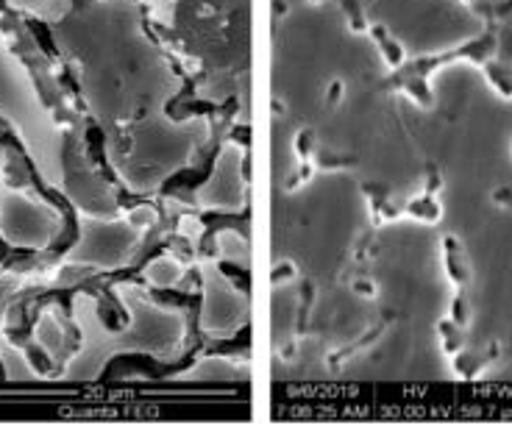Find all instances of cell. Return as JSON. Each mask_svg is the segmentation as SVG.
I'll list each match as a JSON object with an SVG mask.
<instances>
[{"label":"cell","mask_w":512,"mask_h":445,"mask_svg":"<svg viewBox=\"0 0 512 445\" xmlns=\"http://www.w3.org/2000/svg\"><path fill=\"white\" fill-rule=\"evenodd\" d=\"M496 51V37L493 34H485V37L471 39L468 45L462 48H454V51L440 53V56H429V59H418V62L407 64L404 70H398L396 76L387 81V87L404 89L407 95H412L415 101L432 109L435 106V95L429 89V76L435 73L437 67H443L448 62H457V59H471V62H487V56Z\"/></svg>","instance_id":"6da1fadb"},{"label":"cell","mask_w":512,"mask_h":445,"mask_svg":"<svg viewBox=\"0 0 512 445\" xmlns=\"http://www.w3.org/2000/svg\"><path fill=\"white\" fill-rule=\"evenodd\" d=\"M499 356H501L499 343L487 345L485 351H460V354H454V370H457V376H460V379H465V382H474L476 376H479L490 362H496Z\"/></svg>","instance_id":"7a4b0ae2"},{"label":"cell","mask_w":512,"mask_h":445,"mask_svg":"<svg viewBox=\"0 0 512 445\" xmlns=\"http://www.w3.org/2000/svg\"><path fill=\"white\" fill-rule=\"evenodd\" d=\"M443 262H446L448 279L462 290L468 284V279H471V265H468V254H465L462 242L454 234L443 237Z\"/></svg>","instance_id":"3957f363"},{"label":"cell","mask_w":512,"mask_h":445,"mask_svg":"<svg viewBox=\"0 0 512 445\" xmlns=\"http://www.w3.org/2000/svg\"><path fill=\"white\" fill-rule=\"evenodd\" d=\"M404 215L423 220V223H437L443 217V209L437 204V195L432 192H423L421 198H415L410 204H404Z\"/></svg>","instance_id":"277c9868"},{"label":"cell","mask_w":512,"mask_h":445,"mask_svg":"<svg viewBox=\"0 0 512 445\" xmlns=\"http://www.w3.org/2000/svg\"><path fill=\"white\" fill-rule=\"evenodd\" d=\"M437 334H440V340H443V351H446L448 356L460 354L465 337H462V329L454 323V320H440V323H437Z\"/></svg>","instance_id":"5b68a950"},{"label":"cell","mask_w":512,"mask_h":445,"mask_svg":"<svg viewBox=\"0 0 512 445\" xmlns=\"http://www.w3.org/2000/svg\"><path fill=\"white\" fill-rule=\"evenodd\" d=\"M485 76L501 98H512V70L501 67V64L485 62Z\"/></svg>","instance_id":"8992f818"},{"label":"cell","mask_w":512,"mask_h":445,"mask_svg":"<svg viewBox=\"0 0 512 445\" xmlns=\"http://www.w3.org/2000/svg\"><path fill=\"white\" fill-rule=\"evenodd\" d=\"M312 156L318 159V167H323V170H337V167L357 165V159H351V156H337V153L329 151H312Z\"/></svg>","instance_id":"52a82bcc"},{"label":"cell","mask_w":512,"mask_h":445,"mask_svg":"<svg viewBox=\"0 0 512 445\" xmlns=\"http://www.w3.org/2000/svg\"><path fill=\"white\" fill-rule=\"evenodd\" d=\"M451 320H454L460 329H465V326L471 323V301H468V295L465 293H457V298H454V304H451Z\"/></svg>","instance_id":"ba28073f"},{"label":"cell","mask_w":512,"mask_h":445,"mask_svg":"<svg viewBox=\"0 0 512 445\" xmlns=\"http://www.w3.org/2000/svg\"><path fill=\"white\" fill-rule=\"evenodd\" d=\"M220 273H223L229 281H234V284H237V290L248 293V287H251V276H248V270L229 265V262H220Z\"/></svg>","instance_id":"9c48e42d"},{"label":"cell","mask_w":512,"mask_h":445,"mask_svg":"<svg viewBox=\"0 0 512 445\" xmlns=\"http://www.w3.org/2000/svg\"><path fill=\"white\" fill-rule=\"evenodd\" d=\"M376 39L382 42L384 56H387V59H390V62H393V64H401V59H404V51L398 48V42H393V39L387 37L382 28H376Z\"/></svg>","instance_id":"30bf717a"},{"label":"cell","mask_w":512,"mask_h":445,"mask_svg":"<svg viewBox=\"0 0 512 445\" xmlns=\"http://www.w3.org/2000/svg\"><path fill=\"white\" fill-rule=\"evenodd\" d=\"M295 148L301 153V159H309L312 151H315V137H312V131H304V134H298V140H295Z\"/></svg>","instance_id":"8fae6325"},{"label":"cell","mask_w":512,"mask_h":445,"mask_svg":"<svg viewBox=\"0 0 512 445\" xmlns=\"http://www.w3.org/2000/svg\"><path fill=\"white\" fill-rule=\"evenodd\" d=\"M440 190H443V178H440V170H437L435 165H429L426 167V192L437 195Z\"/></svg>","instance_id":"7c38bea8"},{"label":"cell","mask_w":512,"mask_h":445,"mask_svg":"<svg viewBox=\"0 0 512 445\" xmlns=\"http://www.w3.org/2000/svg\"><path fill=\"white\" fill-rule=\"evenodd\" d=\"M493 204L501 209H512V187H499L493 190Z\"/></svg>","instance_id":"4fadbf2b"},{"label":"cell","mask_w":512,"mask_h":445,"mask_svg":"<svg viewBox=\"0 0 512 445\" xmlns=\"http://www.w3.org/2000/svg\"><path fill=\"white\" fill-rule=\"evenodd\" d=\"M293 273H295L293 265H290V262H284V265H279L276 270H273V276H270V279H273V284H279V281L290 279Z\"/></svg>","instance_id":"5bb4252c"},{"label":"cell","mask_w":512,"mask_h":445,"mask_svg":"<svg viewBox=\"0 0 512 445\" xmlns=\"http://www.w3.org/2000/svg\"><path fill=\"white\" fill-rule=\"evenodd\" d=\"M354 293L365 295V298H373V295H376V287H373L371 281H354Z\"/></svg>","instance_id":"9a60e30c"},{"label":"cell","mask_w":512,"mask_h":445,"mask_svg":"<svg viewBox=\"0 0 512 445\" xmlns=\"http://www.w3.org/2000/svg\"><path fill=\"white\" fill-rule=\"evenodd\" d=\"M234 134H237V140L248 145V128H234Z\"/></svg>","instance_id":"2e32d148"}]
</instances>
